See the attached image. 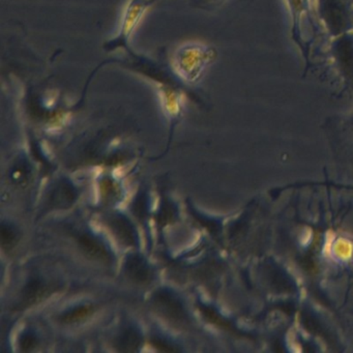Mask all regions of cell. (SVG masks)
Wrapping results in <instances>:
<instances>
[{
  "label": "cell",
  "instance_id": "obj_8",
  "mask_svg": "<svg viewBox=\"0 0 353 353\" xmlns=\"http://www.w3.org/2000/svg\"><path fill=\"white\" fill-rule=\"evenodd\" d=\"M109 226L111 230L114 233L115 236L121 241L123 245H133L136 243V233L134 230L133 225L123 218V216H111L109 219Z\"/></svg>",
  "mask_w": 353,
  "mask_h": 353
},
{
  "label": "cell",
  "instance_id": "obj_6",
  "mask_svg": "<svg viewBox=\"0 0 353 353\" xmlns=\"http://www.w3.org/2000/svg\"><path fill=\"white\" fill-rule=\"evenodd\" d=\"M322 16L332 32H340L346 26L344 9L338 0H321Z\"/></svg>",
  "mask_w": 353,
  "mask_h": 353
},
{
  "label": "cell",
  "instance_id": "obj_5",
  "mask_svg": "<svg viewBox=\"0 0 353 353\" xmlns=\"http://www.w3.org/2000/svg\"><path fill=\"white\" fill-rule=\"evenodd\" d=\"M125 270L128 278L138 285L150 284L154 278L150 266L140 256H130L125 261Z\"/></svg>",
  "mask_w": 353,
  "mask_h": 353
},
{
  "label": "cell",
  "instance_id": "obj_11",
  "mask_svg": "<svg viewBox=\"0 0 353 353\" xmlns=\"http://www.w3.org/2000/svg\"><path fill=\"white\" fill-rule=\"evenodd\" d=\"M141 345V339L135 330H125L117 341V346L121 351H135Z\"/></svg>",
  "mask_w": 353,
  "mask_h": 353
},
{
  "label": "cell",
  "instance_id": "obj_10",
  "mask_svg": "<svg viewBox=\"0 0 353 353\" xmlns=\"http://www.w3.org/2000/svg\"><path fill=\"white\" fill-rule=\"evenodd\" d=\"M76 193L73 188L67 183H59L51 194V205L57 208H67L75 201Z\"/></svg>",
  "mask_w": 353,
  "mask_h": 353
},
{
  "label": "cell",
  "instance_id": "obj_9",
  "mask_svg": "<svg viewBox=\"0 0 353 353\" xmlns=\"http://www.w3.org/2000/svg\"><path fill=\"white\" fill-rule=\"evenodd\" d=\"M48 294V287L40 281H32L24 289L21 305L23 307L34 305Z\"/></svg>",
  "mask_w": 353,
  "mask_h": 353
},
{
  "label": "cell",
  "instance_id": "obj_15",
  "mask_svg": "<svg viewBox=\"0 0 353 353\" xmlns=\"http://www.w3.org/2000/svg\"><path fill=\"white\" fill-rule=\"evenodd\" d=\"M37 340L32 334H26L22 336L21 341H20V346H21L22 350L30 351L34 349L36 346Z\"/></svg>",
  "mask_w": 353,
  "mask_h": 353
},
{
  "label": "cell",
  "instance_id": "obj_13",
  "mask_svg": "<svg viewBox=\"0 0 353 353\" xmlns=\"http://www.w3.org/2000/svg\"><path fill=\"white\" fill-rule=\"evenodd\" d=\"M17 243V233L9 225H3L1 227V245L3 249L10 250L15 247Z\"/></svg>",
  "mask_w": 353,
  "mask_h": 353
},
{
  "label": "cell",
  "instance_id": "obj_14",
  "mask_svg": "<svg viewBox=\"0 0 353 353\" xmlns=\"http://www.w3.org/2000/svg\"><path fill=\"white\" fill-rule=\"evenodd\" d=\"M28 170L26 168V165L18 164L16 166L15 170L12 172V179L15 181L16 183H21V181H26L28 179Z\"/></svg>",
  "mask_w": 353,
  "mask_h": 353
},
{
  "label": "cell",
  "instance_id": "obj_1",
  "mask_svg": "<svg viewBox=\"0 0 353 353\" xmlns=\"http://www.w3.org/2000/svg\"><path fill=\"white\" fill-rule=\"evenodd\" d=\"M208 50L195 43L185 44L175 52L173 67L175 73L185 82H195L201 75L208 61Z\"/></svg>",
  "mask_w": 353,
  "mask_h": 353
},
{
  "label": "cell",
  "instance_id": "obj_4",
  "mask_svg": "<svg viewBox=\"0 0 353 353\" xmlns=\"http://www.w3.org/2000/svg\"><path fill=\"white\" fill-rule=\"evenodd\" d=\"M78 243L84 255L88 256L90 259L105 262V263H109L112 260V255L109 252L108 248L100 239L90 233L80 234L78 236Z\"/></svg>",
  "mask_w": 353,
  "mask_h": 353
},
{
  "label": "cell",
  "instance_id": "obj_16",
  "mask_svg": "<svg viewBox=\"0 0 353 353\" xmlns=\"http://www.w3.org/2000/svg\"><path fill=\"white\" fill-rule=\"evenodd\" d=\"M152 345H154V346L160 351L173 352V351L177 350V349L174 348L172 345L168 344V343L165 342L164 340H161V339H154V340H152Z\"/></svg>",
  "mask_w": 353,
  "mask_h": 353
},
{
  "label": "cell",
  "instance_id": "obj_3",
  "mask_svg": "<svg viewBox=\"0 0 353 353\" xmlns=\"http://www.w3.org/2000/svg\"><path fill=\"white\" fill-rule=\"evenodd\" d=\"M154 305L157 311L168 321L183 324L188 320L187 313L183 303L169 291H159L154 297Z\"/></svg>",
  "mask_w": 353,
  "mask_h": 353
},
{
  "label": "cell",
  "instance_id": "obj_12",
  "mask_svg": "<svg viewBox=\"0 0 353 353\" xmlns=\"http://www.w3.org/2000/svg\"><path fill=\"white\" fill-rule=\"evenodd\" d=\"M92 310L90 305H81V307H76V309L63 314L61 317V321L67 322V323L80 321V320L88 317L92 313Z\"/></svg>",
  "mask_w": 353,
  "mask_h": 353
},
{
  "label": "cell",
  "instance_id": "obj_2",
  "mask_svg": "<svg viewBox=\"0 0 353 353\" xmlns=\"http://www.w3.org/2000/svg\"><path fill=\"white\" fill-rule=\"evenodd\" d=\"M156 0H130L125 6L121 18V28L117 38L109 41L105 45L106 50L112 51L119 48H127L132 34L141 22L142 18L145 15L146 11Z\"/></svg>",
  "mask_w": 353,
  "mask_h": 353
},
{
  "label": "cell",
  "instance_id": "obj_7",
  "mask_svg": "<svg viewBox=\"0 0 353 353\" xmlns=\"http://www.w3.org/2000/svg\"><path fill=\"white\" fill-rule=\"evenodd\" d=\"M334 54L339 65L347 77H353V41L342 37L334 45Z\"/></svg>",
  "mask_w": 353,
  "mask_h": 353
}]
</instances>
